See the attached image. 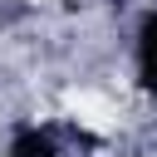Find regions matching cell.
<instances>
[{"mask_svg":"<svg viewBox=\"0 0 157 157\" xmlns=\"http://www.w3.org/2000/svg\"><path fill=\"white\" fill-rule=\"evenodd\" d=\"M64 108H69V118H74L78 128H88V132H113V128H118V108H113L103 93H93V88L69 93Z\"/></svg>","mask_w":157,"mask_h":157,"instance_id":"obj_1","label":"cell"}]
</instances>
